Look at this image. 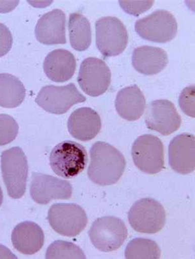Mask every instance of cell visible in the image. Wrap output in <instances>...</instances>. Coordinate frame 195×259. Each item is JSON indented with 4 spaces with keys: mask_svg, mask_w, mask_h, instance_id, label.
<instances>
[{
    "mask_svg": "<svg viewBox=\"0 0 195 259\" xmlns=\"http://www.w3.org/2000/svg\"><path fill=\"white\" fill-rule=\"evenodd\" d=\"M88 178L100 186L117 183L125 171L126 161L119 150L108 143L98 142L90 150Z\"/></svg>",
    "mask_w": 195,
    "mask_h": 259,
    "instance_id": "cell-1",
    "label": "cell"
},
{
    "mask_svg": "<svg viewBox=\"0 0 195 259\" xmlns=\"http://www.w3.org/2000/svg\"><path fill=\"white\" fill-rule=\"evenodd\" d=\"M2 176L9 195L19 199L26 192L28 175L26 156L19 147L4 151L1 156Z\"/></svg>",
    "mask_w": 195,
    "mask_h": 259,
    "instance_id": "cell-3",
    "label": "cell"
},
{
    "mask_svg": "<svg viewBox=\"0 0 195 259\" xmlns=\"http://www.w3.org/2000/svg\"><path fill=\"white\" fill-rule=\"evenodd\" d=\"M88 162V154L85 147L72 141L60 143L51 152L50 164L58 176L72 179L83 171Z\"/></svg>",
    "mask_w": 195,
    "mask_h": 259,
    "instance_id": "cell-2",
    "label": "cell"
},
{
    "mask_svg": "<svg viewBox=\"0 0 195 259\" xmlns=\"http://www.w3.org/2000/svg\"><path fill=\"white\" fill-rule=\"evenodd\" d=\"M46 258L48 259H83L86 256L82 249L73 243L58 240L47 249Z\"/></svg>",
    "mask_w": 195,
    "mask_h": 259,
    "instance_id": "cell-24",
    "label": "cell"
},
{
    "mask_svg": "<svg viewBox=\"0 0 195 259\" xmlns=\"http://www.w3.org/2000/svg\"><path fill=\"white\" fill-rule=\"evenodd\" d=\"M3 199H4L3 192H2V188H1V187H0V206H1L2 203H3Z\"/></svg>",
    "mask_w": 195,
    "mask_h": 259,
    "instance_id": "cell-30",
    "label": "cell"
},
{
    "mask_svg": "<svg viewBox=\"0 0 195 259\" xmlns=\"http://www.w3.org/2000/svg\"><path fill=\"white\" fill-rule=\"evenodd\" d=\"M115 108L122 118L130 121L139 119L146 108V99L137 85L122 89L115 99Z\"/></svg>",
    "mask_w": 195,
    "mask_h": 259,
    "instance_id": "cell-20",
    "label": "cell"
},
{
    "mask_svg": "<svg viewBox=\"0 0 195 259\" xmlns=\"http://www.w3.org/2000/svg\"><path fill=\"white\" fill-rule=\"evenodd\" d=\"M66 15L61 10L50 11L42 16L35 27V37L43 45L65 44Z\"/></svg>",
    "mask_w": 195,
    "mask_h": 259,
    "instance_id": "cell-15",
    "label": "cell"
},
{
    "mask_svg": "<svg viewBox=\"0 0 195 259\" xmlns=\"http://www.w3.org/2000/svg\"><path fill=\"white\" fill-rule=\"evenodd\" d=\"M85 101V97L79 92L74 83L65 86H44L35 99L40 108L58 115L64 114L75 104Z\"/></svg>",
    "mask_w": 195,
    "mask_h": 259,
    "instance_id": "cell-10",
    "label": "cell"
},
{
    "mask_svg": "<svg viewBox=\"0 0 195 259\" xmlns=\"http://www.w3.org/2000/svg\"><path fill=\"white\" fill-rule=\"evenodd\" d=\"M19 126L14 118L0 114V146L10 144L17 138Z\"/></svg>",
    "mask_w": 195,
    "mask_h": 259,
    "instance_id": "cell-25",
    "label": "cell"
},
{
    "mask_svg": "<svg viewBox=\"0 0 195 259\" xmlns=\"http://www.w3.org/2000/svg\"><path fill=\"white\" fill-rule=\"evenodd\" d=\"M112 74L103 60L88 58L81 63L78 81L81 90L90 97L103 95L111 83Z\"/></svg>",
    "mask_w": 195,
    "mask_h": 259,
    "instance_id": "cell-11",
    "label": "cell"
},
{
    "mask_svg": "<svg viewBox=\"0 0 195 259\" xmlns=\"http://www.w3.org/2000/svg\"><path fill=\"white\" fill-rule=\"evenodd\" d=\"M128 229L120 218L104 217L95 220L88 231L92 244L103 252L119 249L128 237Z\"/></svg>",
    "mask_w": 195,
    "mask_h": 259,
    "instance_id": "cell-6",
    "label": "cell"
},
{
    "mask_svg": "<svg viewBox=\"0 0 195 259\" xmlns=\"http://www.w3.org/2000/svg\"><path fill=\"white\" fill-rule=\"evenodd\" d=\"M72 194V187L69 182L48 175L33 172L30 195L36 203L46 204L54 199H69Z\"/></svg>",
    "mask_w": 195,
    "mask_h": 259,
    "instance_id": "cell-13",
    "label": "cell"
},
{
    "mask_svg": "<svg viewBox=\"0 0 195 259\" xmlns=\"http://www.w3.org/2000/svg\"><path fill=\"white\" fill-rule=\"evenodd\" d=\"M169 63L167 52L158 47L142 46L133 52L132 65L137 72L154 75L162 71Z\"/></svg>",
    "mask_w": 195,
    "mask_h": 259,
    "instance_id": "cell-19",
    "label": "cell"
},
{
    "mask_svg": "<svg viewBox=\"0 0 195 259\" xmlns=\"http://www.w3.org/2000/svg\"><path fill=\"white\" fill-rule=\"evenodd\" d=\"M96 45L104 56L121 54L128 45L129 35L124 24L114 17H105L95 23Z\"/></svg>",
    "mask_w": 195,
    "mask_h": 259,
    "instance_id": "cell-5",
    "label": "cell"
},
{
    "mask_svg": "<svg viewBox=\"0 0 195 259\" xmlns=\"http://www.w3.org/2000/svg\"><path fill=\"white\" fill-rule=\"evenodd\" d=\"M47 220L56 233L68 237L79 235L88 224L85 211L74 203L53 204L48 211Z\"/></svg>",
    "mask_w": 195,
    "mask_h": 259,
    "instance_id": "cell-7",
    "label": "cell"
},
{
    "mask_svg": "<svg viewBox=\"0 0 195 259\" xmlns=\"http://www.w3.org/2000/svg\"><path fill=\"white\" fill-rule=\"evenodd\" d=\"M131 156L135 166L145 174H156L164 169V146L155 136L145 135L138 138L132 145Z\"/></svg>",
    "mask_w": 195,
    "mask_h": 259,
    "instance_id": "cell-8",
    "label": "cell"
},
{
    "mask_svg": "<svg viewBox=\"0 0 195 259\" xmlns=\"http://www.w3.org/2000/svg\"><path fill=\"white\" fill-rule=\"evenodd\" d=\"M160 247L153 240L143 238L133 239L127 245L125 258L127 259H158L160 258Z\"/></svg>",
    "mask_w": 195,
    "mask_h": 259,
    "instance_id": "cell-23",
    "label": "cell"
},
{
    "mask_svg": "<svg viewBox=\"0 0 195 259\" xmlns=\"http://www.w3.org/2000/svg\"><path fill=\"white\" fill-rule=\"evenodd\" d=\"M101 128V118L99 113L87 107L75 110L68 120L69 133L75 139L81 142L94 139Z\"/></svg>",
    "mask_w": 195,
    "mask_h": 259,
    "instance_id": "cell-16",
    "label": "cell"
},
{
    "mask_svg": "<svg viewBox=\"0 0 195 259\" xmlns=\"http://www.w3.org/2000/svg\"><path fill=\"white\" fill-rule=\"evenodd\" d=\"M145 122L147 128L169 136L178 131L181 119L175 106L168 100H156L147 107Z\"/></svg>",
    "mask_w": 195,
    "mask_h": 259,
    "instance_id": "cell-12",
    "label": "cell"
},
{
    "mask_svg": "<svg viewBox=\"0 0 195 259\" xmlns=\"http://www.w3.org/2000/svg\"><path fill=\"white\" fill-rule=\"evenodd\" d=\"M11 240L13 246L20 253L33 254L42 248L44 235L41 227L35 223L24 222L16 226Z\"/></svg>",
    "mask_w": 195,
    "mask_h": 259,
    "instance_id": "cell-18",
    "label": "cell"
},
{
    "mask_svg": "<svg viewBox=\"0 0 195 259\" xmlns=\"http://www.w3.org/2000/svg\"><path fill=\"white\" fill-rule=\"evenodd\" d=\"M135 29L138 35L145 40L165 43L176 37L178 24L172 13L166 10H158L138 20Z\"/></svg>",
    "mask_w": 195,
    "mask_h": 259,
    "instance_id": "cell-9",
    "label": "cell"
},
{
    "mask_svg": "<svg viewBox=\"0 0 195 259\" xmlns=\"http://www.w3.org/2000/svg\"><path fill=\"white\" fill-rule=\"evenodd\" d=\"M70 45L77 51H85L91 44L92 32L90 22L78 13L70 14L69 20Z\"/></svg>",
    "mask_w": 195,
    "mask_h": 259,
    "instance_id": "cell-22",
    "label": "cell"
},
{
    "mask_svg": "<svg viewBox=\"0 0 195 259\" xmlns=\"http://www.w3.org/2000/svg\"><path fill=\"white\" fill-rule=\"evenodd\" d=\"M26 97L24 84L12 74H0V106L14 108L19 106Z\"/></svg>",
    "mask_w": 195,
    "mask_h": 259,
    "instance_id": "cell-21",
    "label": "cell"
},
{
    "mask_svg": "<svg viewBox=\"0 0 195 259\" xmlns=\"http://www.w3.org/2000/svg\"><path fill=\"white\" fill-rule=\"evenodd\" d=\"M128 218L131 227L138 233L156 234L164 227L166 212L160 202L147 197L133 204Z\"/></svg>",
    "mask_w": 195,
    "mask_h": 259,
    "instance_id": "cell-4",
    "label": "cell"
},
{
    "mask_svg": "<svg viewBox=\"0 0 195 259\" xmlns=\"http://www.w3.org/2000/svg\"><path fill=\"white\" fill-rule=\"evenodd\" d=\"M73 54L64 49L50 52L45 58L43 69L47 78L54 82H65L73 76L76 69Z\"/></svg>",
    "mask_w": 195,
    "mask_h": 259,
    "instance_id": "cell-17",
    "label": "cell"
},
{
    "mask_svg": "<svg viewBox=\"0 0 195 259\" xmlns=\"http://www.w3.org/2000/svg\"><path fill=\"white\" fill-rule=\"evenodd\" d=\"M13 41L10 29L5 25L0 23V58L6 56L11 51Z\"/></svg>",
    "mask_w": 195,
    "mask_h": 259,
    "instance_id": "cell-28",
    "label": "cell"
},
{
    "mask_svg": "<svg viewBox=\"0 0 195 259\" xmlns=\"http://www.w3.org/2000/svg\"><path fill=\"white\" fill-rule=\"evenodd\" d=\"M169 163L174 171L187 175L195 169V138L183 133L174 137L169 145Z\"/></svg>",
    "mask_w": 195,
    "mask_h": 259,
    "instance_id": "cell-14",
    "label": "cell"
},
{
    "mask_svg": "<svg viewBox=\"0 0 195 259\" xmlns=\"http://www.w3.org/2000/svg\"><path fill=\"white\" fill-rule=\"evenodd\" d=\"M120 6L128 14L138 17L153 7L154 1H120Z\"/></svg>",
    "mask_w": 195,
    "mask_h": 259,
    "instance_id": "cell-27",
    "label": "cell"
},
{
    "mask_svg": "<svg viewBox=\"0 0 195 259\" xmlns=\"http://www.w3.org/2000/svg\"><path fill=\"white\" fill-rule=\"evenodd\" d=\"M17 256L10 251V249L0 245V258H17Z\"/></svg>",
    "mask_w": 195,
    "mask_h": 259,
    "instance_id": "cell-29",
    "label": "cell"
},
{
    "mask_svg": "<svg viewBox=\"0 0 195 259\" xmlns=\"http://www.w3.org/2000/svg\"><path fill=\"white\" fill-rule=\"evenodd\" d=\"M179 106L185 114L194 117V86L187 87L181 92L178 100Z\"/></svg>",
    "mask_w": 195,
    "mask_h": 259,
    "instance_id": "cell-26",
    "label": "cell"
}]
</instances>
